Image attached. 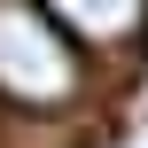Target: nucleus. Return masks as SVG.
Instances as JSON below:
<instances>
[{
    "label": "nucleus",
    "instance_id": "2",
    "mask_svg": "<svg viewBox=\"0 0 148 148\" xmlns=\"http://www.w3.org/2000/svg\"><path fill=\"white\" fill-rule=\"evenodd\" d=\"M39 16L86 55V47H133L148 31V0H39Z\"/></svg>",
    "mask_w": 148,
    "mask_h": 148
},
{
    "label": "nucleus",
    "instance_id": "1",
    "mask_svg": "<svg viewBox=\"0 0 148 148\" xmlns=\"http://www.w3.org/2000/svg\"><path fill=\"white\" fill-rule=\"evenodd\" d=\"M78 94H86V55L39 16V0H0V101L70 109Z\"/></svg>",
    "mask_w": 148,
    "mask_h": 148
}]
</instances>
